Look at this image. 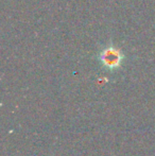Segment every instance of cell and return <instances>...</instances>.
Wrapping results in <instances>:
<instances>
[{
  "mask_svg": "<svg viewBox=\"0 0 155 156\" xmlns=\"http://www.w3.org/2000/svg\"><path fill=\"white\" fill-rule=\"evenodd\" d=\"M98 60L104 68L114 70L121 66L122 62L124 61V54L121 49L115 47L112 43H110L100 50Z\"/></svg>",
  "mask_w": 155,
  "mask_h": 156,
  "instance_id": "1",
  "label": "cell"
}]
</instances>
